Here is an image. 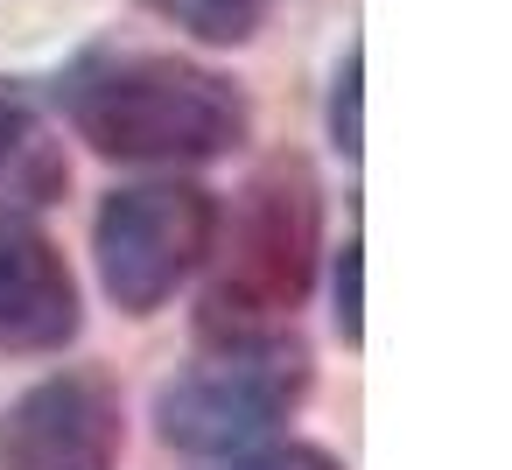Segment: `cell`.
I'll return each mask as SVG.
<instances>
[{"instance_id":"cell-1","label":"cell","mask_w":512,"mask_h":470,"mask_svg":"<svg viewBox=\"0 0 512 470\" xmlns=\"http://www.w3.org/2000/svg\"><path fill=\"white\" fill-rule=\"evenodd\" d=\"M71 127L113 162H211L246 134V106L218 71L148 50L85 57L64 78Z\"/></svg>"},{"instance_id":"cell-2","label":"cell","mask_w":512,"mask_h":470,"mask_svg":"<svg viewBox=\"0 0 512 470\" xmlns=\"http://www.w3.org/2000/svg\"><path fill=\"white\" fill-rule=\"evenodd\" d=\"M316 225H323V204H316V183L302 162L253 176V190L232 211V239L218 253L211 295H204V337H218V344L274 337L295 316V302L309 295Z\"/></svg>"},{"instance_id":"cell-3","label":"cell","mask_w":512,"mask_h":470,"mask_svg":"<svg viewBox=\"0 0 512 470\" xmlns=\"http://www.w3.org/2000/svg\"><path fill=\"white\" fill-rule=\"evenodd\" d=\"M309 386V358L295 337H246V344H225V358L183 372L176 386H162L155 400V421L176 449L190 456H232L246 442H260L274 421L295 414Z\"/></svg>"},{"instance_id":"cell-4","label":"cell","mask_w":512,"mask_h":470,"mask_svg":"<svg viewBox=\"0 0 512 470\" xmlns=\"http://www.w3.org/2000/svg\"><path fill=\"white\" fill-rule=\"evenodd\" d=\"M218 239V204L197 183H141L99 211V281L127 316H155Z\"/></svg>"},{"instance_id":"cell-5","label":"cell","mask_w":512,"mask_h":470,"mask_svg":"<svg viewBox=\"0 0 512 470\" xmlns=\"http://www.w3.org/2000/svg\"><path fill=\"white\" fill-rule=\"evenodd\" d=\"M120 463V400L92 372L43 379L15 400L0 428V470H113Z\"/></svg>"},{"instance_id":"cell-6","label":"cell","mask_w":512,"mask_h":470,"mask_svg":"<svg viewBox=\"0 0 512 470\" xmlns=\"http://www.w3.org/2000/svg\"><path fill=\"white\" fill-rule=\"evenodd\" d=\"M78 337V281L64 253L15 211H0V344L57 351Z\"/></svg>"},{"instance_id":"cell-7","label":"cell","mask_w":512,"mask_h":470,"mask_svg":"<svg viewBox=\"0 0 512 470\" xmlns=\"http://www.w3.org/2000/svg\"><path fill=\"white\" fill-rule=\"evenodd\" d=\"M57 155L43 148V127L29 113V99L15 85H0V190L8 197H43L57 190Z\"/></svg>"},{"instance_id":"cell-8","label":"cell","mask_w":512,"mask_h":470,"mask_svg":"<svg viewBox=\"0 0 512 470\" xmlns=\"http://www.w3.org/2000/svg\"><path fill=\"white\" fill-rule=\"evenodd\" d=\"M148 8L176 29H190L197 43H246L274 0H148Z\"/></svg>"},{"instance_id":"cell-9","label":"cell","mask_w":512,"mask_h":470,"mask_svg":"<svg viewBox=\"0 0 512 470\" xmlns=\"http://www.w3.org/2000/svg\"><path fill=\"white\" fill-rule=\"evenodd\" d=\"M358 78H365V57L351 50L344 71H337V92H330V141H337L344 155L365 148V127H358Z\"/></svg>"},{"instance_id":"cell-10","label":"cell","mask_w":512,"mask_h":470,"mask_svg":"<svg viewBox=\"0 0 512 470\" xmlns=\"http://www.w3.org/2000/svg\"><path fill=\"white\" fill-rule=\"evenodd\" d=\"M225 470H337V456H330V449H316V442H281V449L232 456Z\"/></svg>"},{"instance_id":"cell-11","label":"cell","mask_w":512,"mask_h":470,"mask_svg":"<svg viewBox=\"0 0 512 470\" xmlns=\"http://www.w3.org/2000/svg\"><path fill=\"white\" fill-rule=\"evenodd\" d=\"M365 246H344V267H337V330H344V344H358L365 337V316H358V260Z\"/></svg>"}]
</instances>
